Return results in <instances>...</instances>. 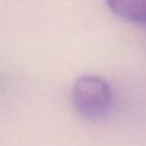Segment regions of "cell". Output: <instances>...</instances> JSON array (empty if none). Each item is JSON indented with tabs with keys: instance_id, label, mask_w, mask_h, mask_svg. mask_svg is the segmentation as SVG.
Returning a JSON list of instances; mask_svg holds the SVG:
<instances>
[{
	"instance_id": "obj_1",
	"label": "cell",
	"mask_w": 146,
	"mask_h": 146,
	"mask_svg": "<svg viewBox=\"0 0 146 146\" xmlns=\"http://www.w3.org/2000/svg\"><path fill=\"white\" fill-rule=\"evenodd\" d=\"M72 104L80 116L96 121L105 117L113 105V91L108 82L97 75L78 78L72 88Z\"/></svg>"
},
{
	"instance_id": "obj_2",
	"label": "cell",
	"mask_w": 146,
	"mask_h": 146,
	"mask_svg": "<svg viewBox=\"0 0 146 146\" xmlns=\"http://www.w3.org/2000/svg\"><path fill=\"white\" fill-rule=\"evenodd\" d=\"M111 11L122 19L144 25L146 22V0H106Z\"/></svg>"
}]
</instances>
